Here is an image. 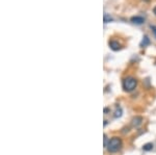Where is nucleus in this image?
Returning a JSON list of instances; mask_svg holds the SVG:
<instances>
[{
	"label": "nucleus",
	"instance_id": "obj_1",
	"mask_svg": "<svg viewBox=\"0 0 156 155\" xmlns=\"http://www.w3.org/2000/svg\"><path fill=\"white\" fill-rule=\"evenodd\" d=\"M121 147H122V139L118 136H115L109 139L106 148L110 153H115V152H118L121 149Z\"/></svg>",
	"mask_w": 156,
	"mask_h": 155
},
{
	"label": "nucleus",
	"instance_id": "obj_2",
	"mask_svg": "<svg viewBox=\"0 0 156 155\" xmlns=\"http://www.w3.org/2000/svg\"><path fill=\"white\" fill-rule=\"evenodd\" d=\"M137 80L133 77H127L123 81V89L126 92H132L136 87Z\"/></svg>",
	"mask_w": 156,
	"mask_h": 155
},
{
	"label": "nucleus",
	"instance_id": "obj_3",
	"mask_svg": "<svg viewBox=\"0 0 156 155\" xmlns=\"http://www.w3.org/2000/svg\"><path fill=\"white\" fill-rule=\"evenodd\" d=\"M109 46H110V48H112V50H115V51H118V50H120L121 49V44L119 43V42H117V41H110L109 42Z\"/></svg>",
	"mask_w": 156,
	"mask_h": 155
},
{
	"label": "nucleus",
	"instance_id": "obj_4",
	"mask_svg": "<svg viewBox=\"0 0 156 155\" xmlns=\"http://www.w3.org/2000/svg\"><path fill=\"white\" fill-rule=\"evenodd\" d=\"M142 123H143L142 117H135V118H133V120H132V125L134 127H138Z\"/></svg>",
	"mask_w": 156,
	"mask_h": 155
},
{
	"label": "nucleus",
	"instance_id": "obj_5",
	"mask_svg": "<svg viewBox=\"0 0 156 155\" xmlns=\"http://www.w3.org/2000/svg\"><path fill=\"white\" fill-rule=\"evenodd\" d=\"M144 18H142V17H138V16H135V17H132L131 18V22L135 24H143L144 23Z\"/></svg>",
	"mask_w": 156,
	"mask_h": 155
},
{
	"label": "nucleus",
	"instance_id": "obj_6",
	"mask_svg": "<svg viewBox=\"0 0 156 155\" xmlns=\"http://www.w3.org/2000/svg\"><path fill=\"white\" fill-rule=\"evenodd\" d=\"M121 116H122V108L118 106L115 111V118H120Z\"/></svg>",
	"mask_w": 156,
	"mask_h": 155
},
{
	"label": "nucleus",
	"instance_id": "obj_7",
	"mask_svg": "<svg viewBox=\"0 0 156 155\" xmlns=\"http://www.w3.org/2000/svg\"><path fill=\"white\" fill-rule=\"evenodd\" d=\"M143 149H144L145 151H150V150H152V149H153V144H151V143L146 144V145H144Z\"/></svg>",
	"mask_w": 156,
	"mask_h": 155
},
{
	"label": "nucleus",
	"instance_id": "obj_8",
	"mask_svg": "<svg viewBox=\"0 0 156 155\" xmlns=\"http://www.w3.org/2000/svg\"><path fill=\"white\" fill-rule=\"evenodd\" d=\"M110 21H112V18L109 16V15L105 14L104 15V23H108V22H110Z\"/></svg>",
	"mask_w": 156,
	"mask_h": 155
},
{
	"label": "nucleus",
	"instance_id": "obj_9",
	"mask_svg": "<svg viewBox=\"0 0 156 155\" xmlns=\"http://www.w3.org/2000/svg\"><path fill=\"white\" fill-rule=\"evenodd\" d=\"M149 39H148V37H145V39L144 40H143V42H142V44H140V45H142V46H147V45L148 44H149Z\"/></svg>",
	"mask_w": 156,
	"mask_h": 155
},
{
	"label": "nucleus",
	"instance_id": "obj_10",
	"mask_svg": "<svg viewBox=\"0 0 156 155\" xmlns=\"http://www.w3.org/2000/svg\"><path fill=\"white\" fill-rule=\"evenodd\" d=\"M151 29L153 30V33H154L155 37H156V26H154V25H153V26H151Z\"/></svg>",
	"mask_w": 156,
	"mask_h": 155
},
{
	"label": "nucleus",
	"instance_id": "obj_11",
	"mask_svg": "<svg viewBox=\"0 0 156 155\" xmlns=\"http://www.w3.org/2000/svg\"><path fill=\"white\" fill-rule=\"evenodd\" d=\"M153 12H154V14H155V16H156V6L154 7V9H153Z\"/></svg>",
	"mask_w": 156,
	"mask_h": 155
}]
</instances>
